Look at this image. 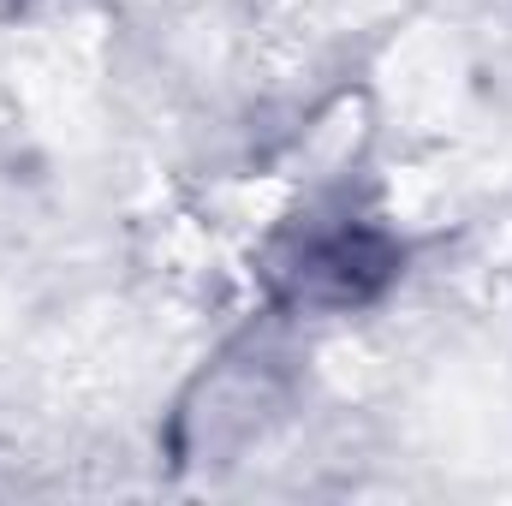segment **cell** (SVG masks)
<instances>
[{
	"label": "cell",
	"instance_id": "cell-1",
	"mask_svg": "<svg viewBox=\"0 0 512 506\" xmlns=\"http://www.w3.org/2000/svg\"><path fill=\"white\" fill-rule=\"evenodd\" d=\"M387 274H393V251L370 233H334V239H310L298 262L286 268V292L298 304H322V310H340V304H364L370 292H382Z\"/></svg>",
	"mask_w": 512,
	"mask_h": 506
}]
</instances>
